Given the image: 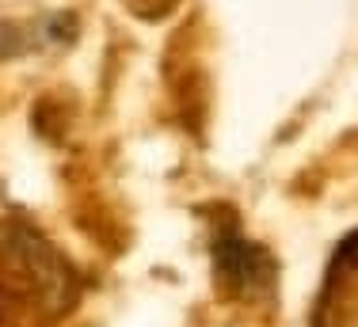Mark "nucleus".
I'll use <instances>...</instances> for the list:
<instances>
[{
	"label": "nucleus",
	"instance_id": "1",
	"mask_svg": "<svg viewBox=\"0 0 358 327\" xmlns=\"http://www.w3.org/2000/svg\"><path fill=\"white\" fill-rule=\"evenodd\" d=\"M0 244H4L8 259H12V266L23 274L27 289L38 297L42 308L62 312V308L76 297L73 266L62 259V252H57L38 228H31L27 221H8V225L0 228Z\"/></svg>",
	"mask_w": 358,
	"mask_h": 327
},
{
	"label": "nucleus",
	"instance_id": "2",
	"mask_svg": "<svg viewBox=\"0 0 358 327\" xmlns=\"http://www.w3.org/2000/svg\"><path fill=\"white\" fill-rule=\"evenodd\" d=\"M210 252H214L217 278L225 282L233 293L263 297L271 289V282H275V259H271L259 244H252L233 217L217 221L214 240H210Z\"/></svg>",
	"mask_w": 358,
	"mask_h": 327
}]
</instances>
